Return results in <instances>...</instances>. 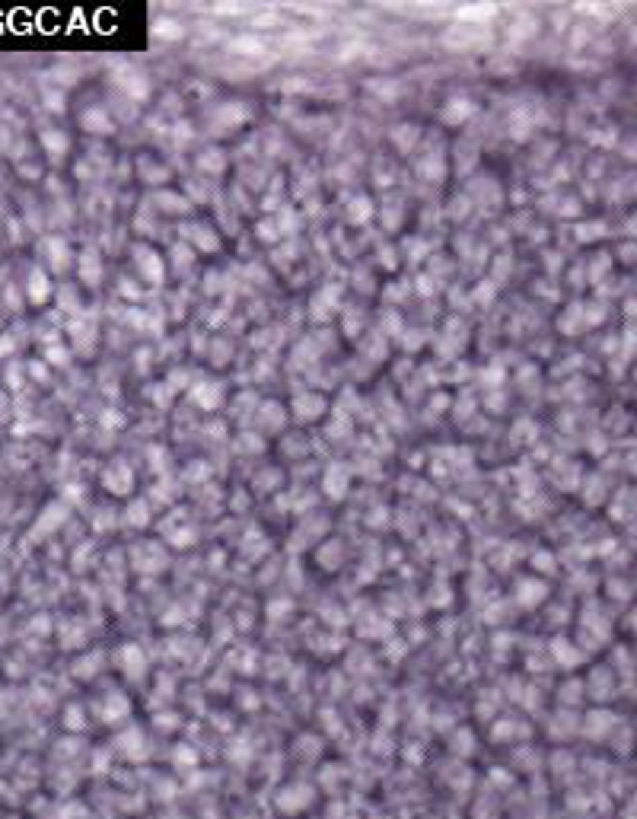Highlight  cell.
<instances>
[{"label":"cell","mask_w":637,"mask_h":819,"mask_svg":"<svg viewBox=\"0 0 637 819\" xmlns=\"http://www.w3.org/2000/svg\"><path fill=\"white\" fill-rule=\"evenodd\" d=\"M475 112H478L475 99H469V96H462V93H456V96H450L446 102H443V109H440V121H443V125H450V128H459V125H465V121L472 118Z\"/></svg>","instance_id":"cell-4"},{"label":"cell","mask_w":637,"mask_h":819,"mask_svg":"<svg viewBox=\"0 0 637 819\" xmlns=\"http://www.w3.org/2000/svg\"><path fill=\"white\" fill-rule=\"evenodd\" d=\"M38 141H42V147L48 150V157H52V159H61L64 153L70 150V137L64 134V131H58V128L42 131V134H38Z\"/></svg>","instance_id":"cell-16"},{"label":"cell","mask_w":637,"mask_h":819,"mask_svg":"<svg viewBox=\"0 0 637 819\" xmlns=\"http://www.w3.org/2000/svg\"><path fill=\"white\" fill-rule=\"evenodd\" d=\"M54 297V284L52 278H48L45 268H29V274H26V303L29 306H45L48 300Z\"/></svg>","instance_id":"cell-3"},{"label":"cell","mask_w":637,"mask_h":819,"mask_svg":"<svg viewBox=\"0 0 637 819\" xmlns=\"http://www.w3.org/2000/svg\"><path fill=\"white\" fill-rule=\"evenodd\" d=\"M118 293H121V297H131V300H141V297H143V287H137L131 278H121L118 281Z\"/></svg>","instance_id":"cell-31"},{"label":"cell","mask_w":637,"mask_h":819,"mask_svg":"<svg viewBox=\"0 0 637 819\" xmlns=\"http://www.w3.org/2000/svg\"><path fill=\"white\" fill-rule=\"evenodd\" d=\"M61 306H68V313H70V319H77V316H83V306H80V300H77V293H74V287H61Z\"/></svg>","instance_id":"cell-28"},{"label":"cell","mask_w":637,"mask_h":819,"mask_svg":"<svg viewBox=\"0 0 637 819\" xmlns=\"http://www.w3.org/2000/svg\"><path fill=\"white\" fill-rule=\"evenodd\" d=\"M414 290L424 293V297H434V293H437V281L430 278V274H418V281H414Z\"/></svg>","instance_id":"cell-32"},{"label":"cell","mask_w":637,"mask_h":819,"mask_svg":"<svg viewBox=\"0 0 637 819\" xmlns=\"http://www.w3.org/2000/svg\"><path fill=\"white\" fill-rule=\"evenodd\" d=\"M347 488H351V472L345 469V462H331L322 475V491L329 501H345Z\"/></svg>","instance_id":"cell-5"},{"label":"cell","mask_w":637,"mask_h":819,"mask_svg":"<svg viewBox=\"0 0 637 819\" xmlns=\"http://www.w3.org/2000/svg\"><path fill=\"white\" fill-rule=\"evenodd\" d=\"M68 335H70V341H74V348L80 354H90V348H93V341H96V325L90 322V316L83 313V316H77V319H68Z\"/></svg>","instance_id":"cell-11"},{"label":"cell","mask_w":637,"mask_h":819,"mask_svg":"<svg viewBox=\"0 0 637 819\" xmlns=\"http://www.w3.org/2000/svg\"><path fill=\"white\" fill-rule=\"evenodd\" d=\"M255 421H258V428L262 430H268V434H278V430H284V424H287V412H284L281 402H265V405H258Z\"/></svg>","instance_id":"cell-14"},{"label":"cell","mask_w":637,"mask_h":819,"mask_svg":"<svg viewBox=\"0 0 637 819\" xmlns=\"http://www.w3.org/2000/svg\"><path fill=\"white\" fill-rule=\"evenodd\" d=\"M182 520H185V517H182V510H173L169 517H166V523H163L166 542H169V545H175V549H188V545H195V526H191V523L179 526Z\"/></svg>","instance_id":"cell-8"},{"label":"cell","mask_w":637,"mask_h":819,"mask_svg":"<svg viewBox=\"0 0 637 819\" xmlns=\"http://www.w3.org/2000/svg\"><path fill=\"white\" fill-rule=\"evenodd\" d=\"M501 380H503V370L497 367V364H494V367H487V370H485V386H497Z\"/></svg>","instance_id":"cell-38"},{"label":"cell","mask_w":637,"mask_h":819,"mask_svg":"<svg viewBox=\"0 0 637 819\" xmlns=\"http://www.w3.org/2000/svg\"><path fill=\"white\" fill-rule=\"evenodd\" d=\"M157 204H159V211H166V214H185L188 208H191V204H188L182 195H175V192H159Z\"/></svg>","instance_id":"cell-26"},{"label":"cell","mask_w":637,"mask_h":819,"mask_svg":"<svg viewBox=\"0 0 637 819\" xmlns=\"http://www.w3.org/2000/svg\"><path fill=\"white\" fill-rule=\"evenodd\" d=\"M191 398H195V405L204 408V412H217V405L223 402V389H220V383H198L191 386Z\"/></svg>","instance_id":"cell-15"},{"label":"cell","mask_w":637,"mask_h":819,"mask_svg":"<svg viewBox=\"0 0 637 819\" xmlns=\"http://www.w3.org/2000/svg\"><path fill=\"white\" fill-rule=\"evenodd\" d=\"M10 408H13V405H10V398L0 392V421H7V418H10Z\"/></svg>","instance_id":"cell-42"},{"label":"cell","mask_w":637,"mask_h":819,"mask_svg":"<svg viewBox=\"0 0 637 819\" xmlns=\"http://www.w3.org/2000/svg\"><path fill=\"white\" fill-rule=\"evenodd\" d=\"M367 523H373V526H386V523H389V517H386V507H376L373 517H367Z\"/></svg>","instance_id":"cell-40"},{"label":"cell","mask_w":637,"mask_h":819,"mask_svg":"<svg viewBox=\"0 0 637 819\" xmlns=\"http://www.w3.org/2000/svg\"><path fill=\"white\" fill-rule=\"evenodd\" d=\"M45 102H48V109H52V112H64V109H68V106H64V96H61V93H48Z\"/></svg>","instance_id":"cell-39"},{"label":"cell","mask_w":637,"mask_h":819,"mask_svg":"<svg viewBox=\"0 0 637 819\" xmlns=\"http://www.w3.org/2000/svg\"><path fill=\"white\" fill-rule=\"evenodd\" d=\"M26 373H29L32 380H38V383H48V370H45V364L42 361H32L29 367H26Z\"/></svg>","instance_id":"cell-36"},{"label":"cell","mask_w":637,"mask_h":819,"mask_svg":"<svg viewBox=\"0 0 637 819\" xmlns=\"http://www.w3.org/2000/svg\"><path fill=\"white\" fill-rule=\"evenodd\" d=\"M198 169H204L207 176H217V173H223L226 169V153L223 150H204L201 157H198Z\"/></svg>","instance_id":"cell-23"},{"label":"cell","mask_w":637,"mask_h":819,"mask_svg":"<svg viewBox=\"0 0 637 819\" xmlns=\"http://www.w3.org/2000/svg\"><path fill=\"white\" fill-rule=\"evenodd\" d=\"M628 313L631 316H637V303H628Z\"/></svg>","instance_id":"cell-43"},{"label":"cell","mask_w":637,"mask_h":819,"mask_svg":"<svg viewBox=\"0 0 637 819\" xmlns=\"http://www.w3.org/2000/svg\"><path fill=\"white\" fill-rule=\"evenodd\" d=\"M469 204H472V201H469L465 195H456V198H453V204H450V217L453 220H462L465 211H469Z\"/></svg>","instance_id":"cell-33"},{"label":"cell","mask_w":637,"mask_h":819,"mask_svg":"<svg viewBox=\"0 0 637 819\" xmlns=\"http://www.w3.org/2000/svg\"><path fill=\"white\" fill-rule=\"evenodd\" d=\"M182 236L188 240V246L195 242L201 252H217V249H220V236L214 233L207 224H185V226H182Z\"/></svg>","instance_id":"cell-13"},{"label":"cell","mask_w":637,"mask_h":819,"mask_svg":"<svg viewBox=\"0 0 637 819\" xmlns=\"http://www.w3.org/2000/svg\"><path fill=\"white\" fill-rule=\"evenodd\" d=\"M533 568H535V571H548V574H551V571H555V555L539 552V555L533 558Z\"/></svg>","instance_id":"cell-34"},{"label":"cell","mask_w":637,"mask_h":819,"mask_svg":"<svg viewBox=\"0 0 637 819\" xmlns=\"http://www.w3.org/2000/svg\"><path fill=\"white\" fill-rule=\"evenodd\" d=\"M157 32H159V36H169V38H182L179 23H173V20H166V23H157Z\"/></svg>","instance_id":"cell-37"},{"label":"cell","mask_w":637,"mask_h":819,"mask_svg":"<svg viewBox=\"0 0 637 819\" xmlns=\"http://www.w3.org/2000/svg\"><path fill=\"white\" fill-rule=\"evenodd\" d=\"M131 256H134L137 274H141V278L147 281V284H150V287H159V284H163L166 258H159L157 249H150V246H134V249H131Z\"/></svg>","instance_id":"cell-2"},{"label":"cell","mask_w":637,"mask_h":819,"mask_svg":"<svg viewBox=\"0 0 637 819\" xmlns=\"http://www.w3.org/2000/svg\"><path fill=\"white\" fill-rule=\"evenodd\" d=\"M542 596H545V584H542V580L526 577V580H519V584H517V600H519V606L533 609L535 602H542Z\"/></svg>","instance_id":"cell-18"},{"label":"cell","mask_w":637,"mask_h":819,"mask_svg":"<svg viewBox=\"0 0 637 819\" xmlns=\"http://www.w3.org/2000/svg\"><path fill=\"white\" fill-rule=\"evenodd\" d=\"M418 141H420V131L414 128V125H398V128L392 131V143H395L402 153H411Z\"/></svg>","instance_id":"cell-20"},{"label":"cell","mask_w":637,"mask_h":819,"mask_svg":"<svg viewBox=\"0 0 637 819\" xmlns=\"http://www.w3.org/2000/svg\"><path fill=\"white\" fill-rule=\"evenodd\" d=\"M491 13H494V7H472V10L465 7L462 10V16H472V20H481V16H491Z\"/></svg>","instance_id":"cell-41"},{"label":"cell","mask_w":637,"mask_h":819,"mask_svg":"<svg viewBox=\"0 0 637 819\" xmlns=\"http://www.w3.org/2000/svg\"><path fill=\"white\" fill-rule=\"evenodd\" d=\"M125 520L131 523V526H137V529H143V526H150V501H131V507H127V513H125Z\"/></svg>","instance_id":"cell-24"},{"label":"cell","mask_w":637,"mask_h":819,"mask_svg":"<svg viewBox=\"0 0 637 819\" xmlns=\"http://www.w3.org/2000/svg\"><path fill=\"white\" fill-rule=\"evenodd\" d=\"M246 109H242V102H226L223 109H217V115H214V125H223V128H236L242 118H246Z\"/></svg>","instance_id":"cell-22"},{"label":"cell","mask_w":637,"mask_h":819,"mask_svg":"<svg viewBox=\"0 0 637 819\" xmlns=\"http://www.w3.org/2000/svg\"><path fill=\"white\" fill-rule=\"evenodd\" d=\"M70 357H74V351H70V348H64L61 341H58V345H48L45 354H42V361H45L48 367H68Z\"/></svg>","instance_id":"cell-27"},{"label":"cell","mask_w":637,"mask_h":819,"mask_svg":"<svg viewBox=\"0 0 637 819\" xmlns=\"http://www.w3.org/2000/svg\"><path fill=\"white\" fill-rule=\"evenodd\" d=\"M494 287H497L494 281H485V284H481L478 290H475V300H478L481 306H487V303H491V293H494Z\"/></svg>","instance_id":"cell-35"},{"label":"cell","mask_w":637,"mask_h":819,"mask_svg":"<svg viewBox=\"0 0 637 819\" xmlns=\"http://www.w3.org/2000/svg\"><path fill=\"white\" fill-rule=\"evenodd\" d=\"M338 290L341 287H325L322 293L313 297V319H329L331 313L338 309Z\"/></svg>","instance_id":"cell-19"},{"label":"cell","mask_w":637,"mask_h":819,"mask_svg":"<svg viewBox=\"0 0 637 819\" xmlns=\"http://www.w3.org/2000/svg\"><path fill=\"white\" fill-rule=\"evenodd\" d=\"M255 233H258V240L262 242H278L281 240V230L274 220H262V224L255 226Z\"/></svg>","instance_id":"cell-30"},{"label":"cell","mask_w":637,"mask_h":819,"mask_svg":"<svg viewBox=\"0 0 637 819\" xmlns=\"http://www.w3.org/2000/svg\"><path fill=\"white\" fill-rule=\"evenodd\" d=\"M293 418L297 421H315L325 414V398L319 392H297L293 396Z\"/></svg>","instance_id":"cell-9"},{"label":"cell","mask_w":637,"mask_h":819,"mask_svg":"<svg viewBox=\"0 0 637 819\" xmlns=\"http://www.w3.org/2000/svg\"><path fill=\"white\" fill-rule=\"evenodd\" d=\"M80 125H83V131H86V134H99V137L115 134V121H112V115L105 112L102 106H90V109H86V112L80 115Z\"/></svg>","instance_id":"cell-12"},{"label":"cell","mask_w":637,"mask_h":819,"mask_svg":"<svg viewBox=\"0 0 637 819\" xmlns=\"http://www.w3.org/2000/svg\"><path fill=\"white\" fill-rule=\"evenodd\" d=\"M529 134H533L529 112H526V109H517V112L510 115V137H513V141H526Z\"/></svg>","instance_id":"cell-25"},{"label":"cell","mask_w":637,"mask_h":819,"mask_svg":"<svg viewBox=\"0 0 637 819\" xmlns=\"http://www.w3.org/2000/svg\"><path fill=\"white\" fill-rule=\"evenodd\" d=\"M274 485H281V472H274V469H271V472L255 475V491H262L265 494V491H274Z\"/></svg>","instance_id":"cell-29"},{"label":"cell","mask_w":637,"mask_h":819,"mask_svg":"<svg viewBox=\"0 0 637 819\" xmlns=\"http://www.w3.org/2000/svg\"><path fill=\"white\" fill-rule=\"evenodd\" d=\"M38 249H42V256H45L48 262V271H64L70 265V246L64 236H45V240L38 242Z\"/></svg>","instance_id":"cell-6"},{"label":"cell","mask_w":637,"mask_h":819,"mask_svg":"<svg viewBox=\"0 0 637 819\" xmlns=\"http://www.w3.org/2000/svg\"><path fill=\"white\" fill-rule=\"evenodd\" d=\"M77 274H80V281L86 287H99V284H102L105 265H102V258H99L96 249H83V252H80V258H77Z\"/></svg>","instance_id":"cell-10"},{"label":"cell","mask_w":637,"mask_h":819,"mask_svg":"<svg viewBox=\"0 0 637 819\" xmlns=\"http://www.w3.org/2000/svg\"><path fill=\"white\" fill-rule=\"evenodd\" d=\"M99 481H102V488L109 491V494H115V497H127L131 491H134V469L127 466L125 459H112V462H109V466L102 469Z\"/></svg>","instance_id":"cell-1"},{"label":"cell","mask_w":637,"mask_h":819,"mask_svg":"<svg viewBox=\"0 0 637 819\" xmlns=\"http://www.w3.org/2000/svg\"><path fill=\"white\" fill-rule=\"evenodd\" d=\"M370 217H373V201H370V195L351 198V204L345 208V220H347V224L360 226V224H367Z\"/></svg>","instance_id":"cell-17"},{"label":"cell","mask_w":637,"mask_h":819,"mask_svg":"<svg viewBox=\"0 0 637 819\" xmlns=\"http://www.w3.org/2000/svg\"><path fill=\"white\" fill-rule=\"evenodd\" d=\"M418 176H424V179H430V182H440L443 176H446V159H443L440 153H434V157H424L418 163Z\"/></svg>","instance_id":"cell-21"},{"label":"cell","mask_w":637,"mask_h":819,"mask_svg":"<svg viewBox=\"0 0 637 819\" xmlns=\"http://www.w3.org/2000/svg\"><path fill=\"white\" fill-rule=\"evenodd\" d=\"M115 86H118L121 93H127V99H147V93H150V80L141 74V70L134 68H121L118 74H115Z\"/></svg>","instance_id":"cell-7"}]
</instances>
